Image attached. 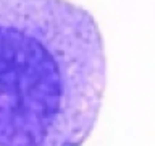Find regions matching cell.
Masks as SVG:
<instances>
[{
	"label": "cell",
	"instance_id": "obj_1",
	"mask_svg": "<svg viewBox=\"0 0 155 146\" xmlns=\"http://www.w3.org/2000/svg\"><path fill=\"white\" fill-rule=\"evenodd\" d=\"M105 86V44L89 10L0 0V146H82Z\"/></svg>",
	"mask_w": 155,
	"mask_h": 146
}]
</instances>
